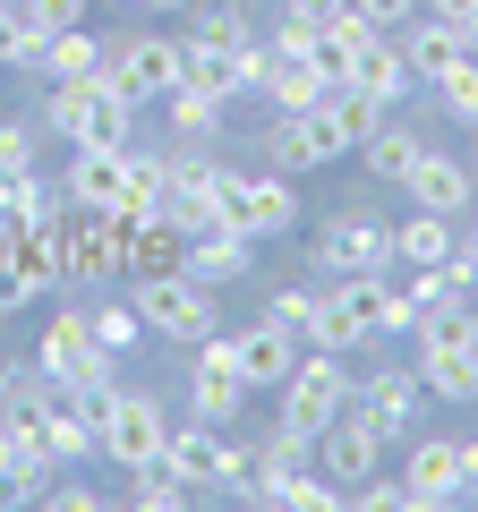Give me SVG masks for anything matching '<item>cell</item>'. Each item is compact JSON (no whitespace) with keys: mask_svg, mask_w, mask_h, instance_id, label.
<instances>
[{"mask_svg":"<svg viewBox=\"0 0 478 512\" xmlns=\"http://www.w3.org/2000/svg\"><path fill=\"white\" fill-rule=\"evenodd\" d=\"M350 410L376 427V436L402 453L410 436H419V410H427V384H419V367L410 359H393V367H376V376H359V393H350Z\"/></svg>","mask_w":478,"mask_h":512,"instance_id":"obj_10","label":"cell"},{"mask_svg":"<svg viewBox=\"0 0 478 512\" xmlns=\"http://www.w3.org/2000/svg\"><path fill=\"white\" fill-rule=\"evenodd\" d=\"M137 94H120L111 77H69V86H43L35 120L60 154L69 146H137Z\"/></svg>","mask_w":478,"mask_h":512,"instance_id":"obj_1","label":"cell"},{"mask_svg":"<svg viewBox=\"0 0 478 512\" xmlns=\"http://www.w3.org/2000/svg\"><path fill=\"white\" fill-rule=\"evenodd\" d=\"M342 504H350L342 478H325L316 461H308V470H291V478L274 487V512H342Z\"/></svg>","mask_w":478,"mask_h":512,"instance_id":"obj_29","label":"cell"},{"mask_svg":"<svg viewBox=\"0 0 478 512\" xmlns=\"http://www.w3.org/2000/svg\"><path fill=\"white\" fill-rule=\"evenodd\" d=\"M18 376H26V359H9V350H0V410H9V393H18Z\"/></svg>","mask_w":478,"mask_h":512,"instance_id":"obj_38","label":"cell"},{"mask_svg":"<svg viewBox=\"0 0 478 512\" xmlns=\"http://www.w3.org/2000/svg\"><path fill=\"white\" fill-rule=\"evenodd\" d=\"M18 9L43 26V35H60V26H86V0H18Z\"/></svg>","mask_w":478,"mask_h":512,"instance_id":"obj_35","label":"cell"},{"mask_svg":"<svg viewBox=\"0 0 478 512\" xmlns=\"http://www.w3.org/2000/svg\"><path fill=\"white\" fill-rule=\"evenodd\" d=\"M402 478H410V504L419 512H453V504H478L470 495V478H461V436H410V461H402Z\"/></svg>","mask_w":478,"mask_h":512,"instance_id":"obj_13","label":"cell"},{"mask_svg":"<svg viewBox=\"0 0 478 512\" xmlns=\"http://www.w3.org/2000/svg\"><path fill=\"white\" fill-rule=\"evenodd\" d=\"M402 197H410V205H427V214H453V222H470V205H478V171H470V154H444V146H427L419 163H410Z\"/></svg>","mask_w":478,"mask_h":512,"instance_id":"obj_16","label":"cell"},{"mask_svg":"<svg viewBox=\"0 0 478 512\" xmlns=\"http://www.w3.org/2000/svg\"><path fill=\"white\" fill-rule=\"evenodd\" d=\"M222 222H231V231H248V239L299 231V171L231 163V171H222Z\"/></svg>","mask_w":478,"mask_h":512,"instance_id":"obj_6","label":"cell"},{"mask_svg":"<svg viewBox=\"0 0 478 512\" xmlns=\"http://www.w3.org/2000/svg\"><path fill=\"white\" fill-rule=\"evenodd\" d=\"M60 180H69V205L120 214L129 205V146H69L60 154Z\"/></svg>","mask_w":478,"mask_h":512,"instance_id":"obj_14","label":"cell"},{"mask_svg":"<svg viewBox=\"0 0 478 512\" xmlns=\"http://www.w3.org/2000/svg\"><path fill=\"white\" fill-rule=\"evenodd\" d=\"M350 393H359V367H350L342 350H316L308 342V350H299V367L274 384V419L299 427V436H325V427L350 410Z\"/></svg>","mask_w":478,"mask_h":512,"instance_id":"obj_4","label":"cell"},{"mask_svg":"<svg viewBox=\"0 0 478 512\" xmlns=\"http://www.w3.org/2000/svg\"><path fill=\"white\" fill-rule=\"evenodd\" d=\"M180 248H188V239L171 231L163 214H146V222H120V265H129V282L171 274V265H180Z\"/></svg>","mask_w":478,"mask_h":512,"instance_id":"obj_25","label":"cell"},{"mask_svg":"<svg viewBox=\"0 0 478 512\" xmlns=\"http://www.w3.org/2000/svg\"><path fill=\"white\" fill-rule=\"evenodd\" d=\"M385 453H393V444L376 436V427L359 419V410H342V419H333L325 436H316V470H325V478H342V495L359 487V478H376V470H385Z\"/></svg>","mask_w":478,"mask_h":512,"instance_id":"obj_17","label":"cell"},{"mask_svg":"<svg viewBox=\"0 0 478 512\" xmlns=\"http://www.w3.org/2000/svg\"><path fill=\"white\" fill-rule=\"evenodd\" d=\"M60 274H69V291H120L129 282V265H120V222L69 205V222H60Z\"/></svg>","mask_w":478,"mask_h":512,"instance_id":"obj_9","label":"cell"},{"mask_svg":"<svg viewBox=\"0 0 478 512\" xmlns=\"http://www.w3.org/2000/svg\"><path fill=\"white\" fill-rule=\"evenodd\" d=\"M163 128H171V146H214L222 154V128H231V94H214V86H171L163 94Z\"/></svg>","mask_w":478,"mask_h":512,"instance_id":"obj_18","label":"cell"},{"mask_svg":"<svg viewBox=\"0 0 478 512\" xmlns=\"http://www.w3.org/2000/svg\"><path fill=\"white\" fill-rule=\"evenodd\" d=\"M222 350L239 359V376H248V393H274V384H282V376L299 367V350H308V342H299L291 325H274V316L257 308L248 325H222Z\"/></svg>","mask_w":478,"mask_h":512,"instance_id":"obj_12","label":"cell"},{"mask_svg":"<svg viewBox=\"0 0 478 512\" xmlns=\"http://www.w3.org/2000/svg\"><path fill=\"white\" fill-rule=\"evenodd\" d=\"M342 86H359V94H376L385 111H402L419 77H410V60H402V43H393V35H368L359 52H350V77H342Z\"/></svg>","mask_w":478,"mask_h":512,"instance_id":"obj_20","label":"cell"},{"mask_svg":"<svg viewBox=\"0 0 478 512\" xmlns=\"http://www.w3.org/2000/svg\"><path fill=\"white\" fill-rule=\"evenodd\" d=\"M265 316L291 325L299 342H308V333L325 325V274H316V282H274V291H265Z\"/></svg>","mask_w":478,"mask_h":512,"instance_id":"obj_28","label":"cell"},{"mask_svg":"<svg viewBox=\"0 0 478 512\" xmlns=\"http://www.w3.org/2000/svg\"><path fill=\"white\" fill-rule=\"evenodd\" d=\"M419 154H427V128H419V120H402V111H385V120L359 137V163H368V180H376V188H402Z\"/></svg>","mask_w":478,"mask_h":512,"instance_id":"obj_19","label":"cell"},{"mask_svg":"<svg viewBox=\"0 0 478 512\" xmlns=\"http://www.w3.org/2000/svg\"><path fill=\"white\" fill-rule=\"evenodd\" d=\"M35 376H52L60 393H69V402L86 410V419H94V402H103L111 384L129 376L120 359H103V350H94V325H86V308H77V291L60 299V308H52V325L35 333Z\"/></svg>","mask_w":478,"mask_h":512,"instance_id":"obj_2","label":"cell"},{"mask_svg":"<svg viewBox=\"0 0 478 512\" xmlns=\"http://www.w3.org/2000/svg\"><path fill=\"white\" fill-rule=\"evenodd\" d=\"M393 43H402V60H410V77H419V86H436L453 60H470V35H461V26H444V18H427V9H419Z\"/></svg>","mask_w":478,"mask_h":512,"instance_id":"obj_22","label":"cell"},{"mask_svg":"<svg viewBox=\"0 0 478 512\" xmlns=\"http://www.w3.org/2000/svg\"><path fill=\"white\" fill-rule=\"evenodd\" d=\"M350 9H359V18H368L376 35H402V26L419 18V0H350Z\"/></svg>","mask_w":478,"mask_h":512,"instance_id":"obj_34","label":"cell"},{"mask_svg":"<svg viewBox=\"0 0 478 512\" xmlns=\"http://www.w3.org/2000/svg\"><path fill=\"white\" fill-rule=\"evenodd\" d=\"M26 77H43V86L103 77V35H94V26H60V35H43V52H35V69H26Z\"/></svg>","mask_w":478,"mask_h":512,"instance_id":"obj_23","label":"cell"},{"mask_svg":"<svg viewBox=\"0 0 478 512\" xmlns=\"http://www.w3.org/2000/svg\"><path fill=\"white\" fill-rule=\"evenodd\" d=\"M427 18H444V26H461V35H478V0H419Z\"/></svg>","mask_w":478,"mask_h":512,"instance_id":"obj_36","label":"cell"},{"mask_svg":"<svg viewBox=\"0 0 478 512\" xmlns=\"http://www.w3.org/2000/svg\"><path fill=\"white\" fill-rule=\"evenodd\" d=\"M427 94H436V103L453 111L461 128H478V52H470V60H453V69H444V77H436Z\"/></svg>","mask_w":478,"mask_h":512,"instance_id":"obj_32","label":"cell"},{"mask_svg":"<svg viewBox=\"0 0 478 512\" xmlns=\"http://www.w3.org/2000/svg\"><path fill=\"white\" fill-rule=\"evenodd\" d=\"M86 325H94V350H103V359H120V367H129V359H146V342H154V333H146V316H137V299H94V308H86Z\"/></svg>","mask_w":478,"mask_h":512,"instance_id":"obj_26","label":"cell"},{"mask_svg":"<svg viewBox=\"0 0 478 512\" xmlns=\"http://www.w3.org/2000/svg\"><path fill=\"white\" fill-rule=\"evenodd\" d=\"M180 393H188V419H205V427H239V419H248V402H257L248 376H239V359L222 350V333L188 350V384H180Z\"/></svg>","mask_w":478,"mask_h":512,"instance_id":"obj_11","label":"cell"},{"mask_svg":"<svg viewBox=\"0 0 478 512\" xmlns=\"http://www.w3.org/2000/svg\"><path fill=\"white\" fill-rule=\"evenodd\" d=\"M393 256H402V265H444V256H461V222L410 205V214L393 222Z\"/></svg>","mask_w":478,"mask_h":512,"instance_id":"obj_24","label":"cell"},{"mask_svg":"<svg viewBox=\"0 0 478 512\" xmlns=\"http://www.w3.org/2000/svg\"><path fill=\"white\" fill-rule=\"evenodd\" d=\"M120 9H129V18H180L188 0H120Z\"/></svg>","mask_w":478,"mask_h":512,"instance_id":"obj_37","label":"cell"},{"mask_svg":"<svg viewBox=\"0 0 478 512\" xmlns=\"http://www.w3.org/2000/svg\"><path fill=\"white\" fill-rule=\"evenodd\" d=\"M461 478H470V495H478V436H461Z\"/></svg>","mask_w":478,"mask_h":512,"instance_id":"obj_39","label":"cell"},{"mask_svg":"<svg viewBox=\"0 0 478 512\" xmlns=\"http://www.w3.org/2000/svg\"><path fill=\"white\" fill-rule=\"evenodd\" d=\"M103 77L120 94H137V103H163V94L180 86V35H154V26L103 35Z\"/></svg>","mask_w":478,"mask_h":512,"instance_id":"obj_8","label":"cell"},{"mask_svg":"<svg viewBox=\"0 0 478 512\" xmlns=\"http://www.w3.org/2000/svg\"><path fill=\"white\" fill-rule=\"evenodd\" d=\"M325 282L342 274H393L402 256H393V222L376 214V205H350V214H325L316 222V256H308Z\"/></svg>","mask_w":478,"mask_h":512,"instance_id":"obj_7","label":"cell"},{"mask_svg":"<svg viewBox=\"0 0 478 512\" xmlns=\"http://www.w3.org/2000/svg\"><path fill=\"white\" fill-rule=\"evenodd\" d=\"M171 444V410L163 393H146V384H111L103 402H94V461H111V470H146V461H163Z\"/></svg>","mask_w":478,"mask_h":512,"instance_id":"obj_3","label":"cell"},{"mask_svg":"<svg viewBox=\"0 0 478 512\" xmlns=\"http://www.w3.org/2000/svg\"><path fill=\"white\" fill-rule=\"evenodd\" d=\"M470 137H478V128H470ZM470 171H478V154H470Z\"/></svg>","mask_w":478,"mask_h":512,"instance_id":"obj_41","label":"cell"},{"mask_svg":"<svg viewBox=\"0 0 478 512\" xmlns=\"http://www.w3.org/2000/svg\"><path fill=\"white\" fill-rule=\"evenodd\" d=\"M43 146H52V137H43V120H35V111H9V120H0V180L35 171V163H43Z\"/></svg>","mask_w":478,"mask_h":512,"instance_id":"obj_30","label":"cell"},{"mask_svg":"<svg viewBox=\"0 0 478 512\" xmlns=\"http://www.w3.org/2000/svg\"><path fill=\"white\" fill-rule=\"evenodd\" d=\"M410 367H419L427 402H478V342H427L410 350Z\"/></svg>","mask_w":478,"mask_h":512,"instance_id":"obj_21","label":"cell"},{"mask_svg":"<svg viewBox=\"0 0 478 512\" xmlns=\"http://www.w3.org/2000/svg\"><path fill=\"white\" fill-rule=\"evenodd\" d=\"M239 9H265V0H239Z\"/></svg>","mask_w":478,"mask_h":512,"instance_id":"obj_40","label":"cell"},{"mask_svg":"<svg viewBox=\"0 0 478 512\" xmlns=\"http://www.w3.org/2000/svg\"><path fill=\"white\" fill-rule=\"evenodd\" d=\"M257 248H265V239L231 231V222H205V231H188L180 274H197L205 291H231V282H248V274H257Z\"/></svg>","mask_w":478,"mask_h":512,"instance_id":"obj_15","label":"cell"},{"mask_svg":"<svg viewBox=\"0 0 478 512\" xmlns=\"http://www.w3.org/2000/svg\"><path fill=\"white\" fill-rule=\"evenodd\" d=\"M129 299H137V316H146V333L154 342H180V350H197V342H214L222 333V308L214 299L222 291H205L197 274H146V282H129Z\"/></svg>","mask_w":478,"mask_h":512,"instance_id":"obj_5","label":"cell"},{"mask_svg":"<svg viewBox=\"0 0 478 512\" xmlns=\"http://www.w3.org/2000/svg\"><path fill=\"white\" fill-rule=\"evenodd\" d=\"M427 342H478V299H453V308H427L419 325H410V350Z\"/></svg>","mask_w":478,"mask_h":512,"instance_id":"obj_31","label":"cell"},{"mask_svg":"<svg viewBox=\"0 0 478 512\" xmlns=\"http://www.w3.org/2000/svg\"><path fill=\"white\" fill-rule=\"evenodd\" d=\"M120 504H137V512H197L205 495L188 487L171 461H146V470H129V495H120Z\"/></svg>","mask_w":478,"mask_h":512,"instance_id":"obj_27","label":"cell"},{"mask_svg":"<svg viewBox=\"0 0 478 512\" xmlns=\"http://www.w3.org/2000/svg\"><path fill=\"white\" fill-rule=\"evenodd\" d=\"M350 504H359V512H419V504H410V478H359Z\"/></svg>","mask_w":478,"mask_h":512,"instance_id":"obj_33","label":"cell"}]
</instances>
